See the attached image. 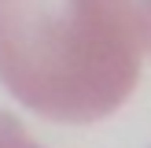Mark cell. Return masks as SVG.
Listing matches in <instances>:
<instances>
[{
    "mask_svg": "<svg viewBox=\"0 0 151 148\" xmlns=\"http://www.w3.org/2000/svg\"><path fill=\"white\" fill-rule=\"evenodd\" d=\"M140 15H144V37H147V48H151V0H140Z\"/></svg>",
    "mask_w": 151,
    "mask_h": 148,
    "instance_id": "cell-3",
    "label": "cell"
},
{
    "mask_svg": "<svg viewBox=\"0 0 151 148\" xmlns=\"http://www.w3.org/2000/svg\"><path fill=\"white\" fill-rule=\"evenodd\" d=\"M0 148H44V144H37L15 115L0 111Z\"/></svg>",
    "mask_w": 151,
    "mask_h": 148,
    "instance_id": "cell-2",
    "label": "cell"
},
{
    "mask_svg": "<svg viewBox=\"0 0 151 148\" xmlns=\"http://www.w3.org/2000/svg\"><path fill=\"white\" fill-rule=\"evenodd\" d=\"M137 0H0V81L52 122H100L140 81Z\"/></svg>",
    "mask_w": 151,
    "mask_h": 148,
    "instance_id": "cell-1",
    "label": "cell"
}]
</instances>
